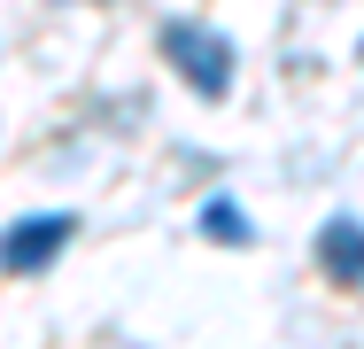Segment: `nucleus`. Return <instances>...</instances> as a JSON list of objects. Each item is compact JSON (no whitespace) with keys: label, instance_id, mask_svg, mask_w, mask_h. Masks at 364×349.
I'll use <instances>...</instances> for the list:
<instances>
[{"label":"nucleus","instance_id":"1","mask_svg":"<svg viewBox=\"0 0 364 349\" xmlns=\"http://www.w3.org/2000/svg\"><path fill=\"white\" fill-rule=\"evenodd\" d=\"M155 47H163V63L178 70L202 101H225V93H232V39H225L218 24H202V16H171V24L155 31Z\"/></svg>","mask_w":364,"mask_h":349},{"label":"nucleus","instance_id":"2","mask_svg":"<svg viewBox=\"0 0 364 349\" xmlns=\"http://www.w3.org/2000/svg\"><path fill=\"white\" fill-rule=\"evenodd\" d=\"M70 241H77V217H70V209L8 217V225H0V272H8V279H31V272H47Z\"/></svg>","mask_w":364,"mask_h":349},{"label":"nucleus","instance_id":"3","mask_svg":"<svg viewBox=\"0 0 364 349\" xmlns=\"http://www.w3.org/2000/svg\"><path fill=\"white\" fill-rule=\"evenodd\" d=\"M318 264H326V279L333 287H364V217H326L318 225Z\"/></svg>","mask_w":364,"mask_h":349},{"label":"nucleus","instance_id":"4","mask_svg":"<svg viewBox=\"0 0 364 349\" xmlns=\"http://www.w3.org/2000/svg\"><path fill=\"white\" fill-rule=\"evenodd\" d=\"M194 225H202V241H218V249H248V241H256V233H248V209L232 202V194H210Z\"/></svg>","mask_w":364,"mask_h":349}]
</instances>
